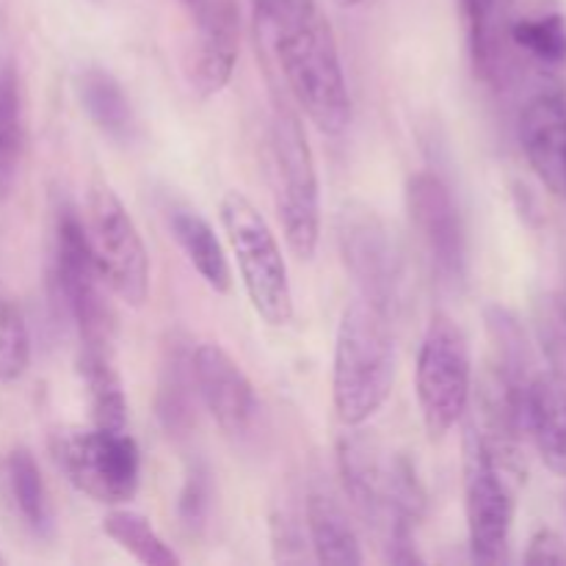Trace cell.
<instances>
[{
  "label": "cell",
  "mask_w": 566,
  "mask_h": 566,
  "mask_svg": "<svg viewBox=\"0 0 566 566\" xmlns=\"http://www.w3.org/2000/svg\"><path fill=\"white\" fill-rule=\"evenodd\" d=\"M396 385V337L390 315L365 298L343 310L335 340L332 401L343 426H365L390 398Z\"/></svg>",
  "instance_id": "cell-1"
},
{
  "label": "cell",
  "mask_w": 566,
  "mask_h": 566,
  "mask_svg": "<svg viewBox=\"0 0 566 566\" xmlns=\"http://www.w3.org/2000/svg\"><path fill=\"white\" fill-rule=\"evenodd\" d=\"M271 44L285 72L287 88L310 122L329 136L346 130L352 119V97L329 22L313 14L298 25L274 33Z\"/></svg>",
  "instance_id": "cell-2"
},
{
  "label": "cell",
  "mask_w": 566,
  "mask_h": 566,
  "mask_svg": "<svg viewBox=\"0 0 566 566\" xmlns=\"http://www.w3.org/2000/svg\"><path fill=\"white\" fill-rule=\"evenodd\" d=\"M219 216L254 313L282 329L293 321V287L274 230L241 191L224 193Z\"/></svg>",
  "instance_id": "cell-3"
},
{
  "label": "cell",
  "mask_w": 566,
  "mask_h": 566,
  "mask_svg": "<svg viewBox=\"0 0 566 566\" xmlns=\"http://www.w3.org/2000/svg\"><path fill=\"white\" fill-rule=\"evenodd\" d=\"M274 202L291 252L313 260L321 241V182L310 138L293 111L276 108L271 122Z\"/></svg>",
  "instance_id": "cell-4"
},
{
  "label": "cell",
  "mask_w": 566,
  "mask_h": 566,
  "mask_svg": "<svg viewBox=\"0 0 566 566\" xmlns=\"http://www.w3.org/2000/svg\"><path fill=\"white\" fill-rule=\"evenodd\" d=\"M337 243L346 271L357 282L359 298L385 315H398L407 304V260L396 232L374 208L346 202L337 216Z\"/></svg>",
  "instance_id": "cell-5"
},
{
  "label": "cell",
  "mask_w": 566,
  "mask_h": 566,
  "mask_svg": "<svg viewBox=\"0 0 566 566\" xmlns=\"http://www.w3.org/2000/svg\"><path fill=\"white\" fill-rule=\"evenodd\" d=\"M83 230L99 280L125 304L142 307L149 296V254L136 221L108 182L88 188Z\"/></svg>",
  "instance_id": "cell-6"
},
{
  "label": "cell",
  "mask_w": 566,
  "mask_h": 566,
  "mask_svg": "<svg viewBox=\"0 0 566 566\" xmlns=\"http://www.w3.org/2000/svg\"><path fill=\"white\" fill-rule=\"evenodd\" d=\"M99 274L94 269L86 243L83 219L72 205H61L53 221V287L55 298L72 326L81 335V346L111 348L114 315L99 291Z\"/></svg>",
  "instance_id": "cell-7"
},
{
  "label": "cell",
  "mask_w": 566,
  "mask_h": 566,
  "mask_svg": "<svg viewBox=\"0 0 566 566\" xmlns=\"http://www.w3.org/2000/svg\"><path fill=\"white\" fill-rule=\"evenodd\" d=\"M53 457L66 479L105 506L130 501L142 479V453L127 431L66 429L53 434Z\"/></svg>",
  "instance_id": "cell-8"
},
{
  "label": "cell",
  "mask_w": 566,
  "mask_h": 566,
  "mask_svg": "<svg viewBox=\"0 0 566 566\" xmlns=\"http://www.w3.org/2000/svg\"><path fill=\"white\" fill-rule=\"evenodd\" d=\"M418 403L431 440H442L464 418L473 390V363L462 329L437 315L418 354Z\"/></svg>",
  "instance_id": "cell-9"
},
{
  "label": "cell",
  "mask_w": 566,
  "mask_h": 566,
  "mask_svg": "<svg viewBox=\"0 0 566 566\" xmlns=\"http://www.w3.org/2000/svg\"><path fill=\"white\" fill-rule=\"evenodd\" d=\"M512 462L501 457L479 431L464 442V512L473 558L481 564H501L509 551L514 520V492L509 484Z\"/></svg>",
  "instance_id": "cell-10"
},
{
  "label": "cell",
  "mask_w": 566,
  "mask_h": 566,
  "mask_svg": "<svg viewBox=\"0 0 566 566\" xmlns=\"http://www.w3.org/2000/svg\"><path fill=\"white\" fill-rule=\"evenodd\" d=\"M412 230L442 285H462L468 274V238L451 188L434 171H418L407 182Z\"/></svg>",
  "instance_id": "cell-11"
},
{
  "label": "cell",
  "mask_w": 566,
  "mask_h": 566,
  "mask_svg": "<svg viewBox=\"0 0 566 566\" xmlns=\"http://www.w3.org/2000/svg\"><path fill=\"white\" fill-rule=\"evenodd\" d=\"M193 381L197 398L224 434L247 437L252 431L260 412L258 392L241 365L219 343L193 348Z\"/></svg>",
  "instance_id": "cell-12"
},
{
  "label": "cell",
  "mask_w": 566,
  "mask_h": 566,
  "mask_svg": "<svg viewBox=\"0 0 566 566\" xmlns=\"http://www.w3.org/2000/svg\"><path fill=\"white\" fill-rule=\"evenodd\" d=\"M520 144L542 186L566 197V94L542 92L520 114Z\"/></svg>",
  "instance_id": "cell-13"
},
{
  "label": "cell",
  "mask_w": 566,
  "mask_h": 566,
  "mask_svg": "<svg viewBox=\"0 0 566 566\" xmlns=\"http://www.w3.org/2000/svg\"><path fill=\"white\" fill-rule=\"evenodd\" d=\"M199 44L193 86L202 97L224 92L241 53V17L232 0H208L197 11Z\"/></svg>",
  "instance_id": "cell-14"
},
{
  "label": "cell",
  "mask_w": 566,
  "mask_h": 566,
  "mask_svg": "<svg viewBox=\"0 0 566 566\" xmlns=\"http://www.w3.org/2000/svg\"><path fill=\"white\" fill-rule=\"evenodd\" d=\"M387 462L390 459H385V451L365 434H346L337 446V464H340L346 495L376 528L385 520Z\"/></svg>",
  "instance_id": "cell-15"
},
{
  "label": "cell",
  "mask_w": 566,
  "mask_h": 566,
  "mask_svg": "<svg viewBox=\"0 0 566 566\" xmlns=\"http://www.w3.org/2000/svg\"><path fill=\"white\" fill-rule=\"evenodd\" d=\"M525 429L542 462L566 479V387L558 376H531L525 390Z\"/></svg>",
  "instance_id": "cell-16"
},
{
  "label": "cell",
  "mask_w": 566,
  "mask_h": 566,
  "mask_svg": "<svg viewBox=\"0 0 566 566\" xmlns=\"http://www.w3.org/2000/svg\"><path fill=\"white\" fill-rule=\"evenodd\" d=\"M166 224H169L171 235L180 243L182 254L188 258V263L193 265L199 276L213 287L216 293H227L232 287V271L230 260H227L224 247L216 238L213 227L191 210L188 205L177 202V199H169L164 205Z\"/></svg>",
  "instance_id": "cell-17"
},
{
  "label": "cell",
  "mask_w": 566,
  "mask_h": 566,
  "mask_svg": "<svg viewBox=\"0 0 566 566\" xmlns=\"http://www.w3.org/2000/svg\"><path fill=\"white\" fill-rule=\"evenodd\" d=\"M75 92L77 99H81V108L86 111L88 119L94 122V127L103 136L122 144V147L136 142V111H133V103L125 88H122V83L108 70H103V66H86L75 77Z\"/></svg>",
  "instance_id": "cell-18"
},
{
  "label": "cell",
  "mask_w": 566,
  "mask_h": 566,
  "mask_svg": "<svg viewBox=\"0 0 566 566\" xmlns=\"http://www.w3.org/2000/svg\"><path fill=\"white\" fill-rule=\"evenodd\" d=\"M171 337L160 363L158 381V418L169 434L180 437L193 423L197 381H193V348Z\"/></svg>",
  "instance_id": "cell-19"
},
{
  "label": "cell",
  "mask_w": 566,
  "mask_h": 566,
  "mask_svg": "<svg viewBox=\"0 0 566 566\" xmlns=\"http://www.w3.org/2000/svg\"><path fill=\"white\" fill-rule=\"evenodd\" d=\"M307 534L315 558L321 564H365V553L359 547L357 531L348 523L346 512L329 495H324V492H315L307 501Z\"/></svg>",
  "instance_id": "cell-20"
},
{
  "label": "cell",
  "mask_w": 566,
  "mask_h": 566,
  "mask_svg": "<svg viewBox=\"0 0 566 566\" xmlns=\"http://www.w3.org/2000/svg\"><path fill=\"white\" fill-rule=\"evenodd\" d=\"M77 368H81L83 385H86L94 426L111 431H125L127 398L119 374L114 368V359H111V348L81 346Z\"/></svg>",
  "instance_id": "cell-21"
},
{
  "label": "cell",
  "mask_w": 566,
  "mask_h": 566,
  "mask_svg": "<svg viewBox=\"0 0 566 566\" xmlns=\"http://www.w3.org/2000/svg\"><path fill=\"white\" fill-rule=\"evenodd\" d=\"M6 481H9L11 501L20 512L22 523L36 536H48L53 531V509H50L48 486L42 470L28 448H14L6 459Z\"/></svg>",
  "instance_id": "cell-22"
},
{
  "label": "cell",
  "mask_w": 566,
  "mask_h": 566,
  "mask_svg": "<svg viewBox=\"0 0 566 566\" xmlns=\"http://www.w3.org/2000/svg\"><path fill=\"white\" fill-rule=\"evenodd\" d=\"M22 144H25V127H22L20 81L11 66H0V202L14 191Z\"/></svg>",
  "instance_id": "cell-23"
},
{
  "label": "cell",
  "mask_w": 566,
  "mask_h": 566,
  "mask_svg": "<svg viewBox=\"0 0 566 566\" xmlns=\"http://www.w3.org/2000/svg\"><path fill=\"white\" fill-rule=\"evenodd\" d=\"M103 531L136 562L147 566H180V556L166 545L164 536L149 525L144 514L130 512V509H114L103 517Z\"/></svg>",
  "instance_id": "cell-24"
},
{
  "label": "cell",
  "mask_w": 566,
  "mask_h": 566,
  "mask_svg": "<svg viewBox=\"0 0 566 566\" xmlns=\"http://www.w3.org/2000/svg\"><path fill=\"white\" fill-rule=\"evenodd\" d=\"M31 363V337L22 310L0 296V381H17Z\"/></svg>",
  "instance_id": "cell-25"
},
{
  "label": "cell",
  "mask_w": 566,
  "mask_h": 566,
  "mask_svg": "<svg viewBox=\"0 0 566 566\" xmlns=\"http://www.w3.org/2000/svg\"><path fill=\"white\" fill-rule=\"evenodd\" d=\"M512 39L545 64L566 61V20L562 14L525 17L512 25Z\"/></svg>",
  "instance_id": "cell-26"
},
{
  "label": "cell",
  "mask_w": 566,
  "mask_h": 566,
  "mask_svg": "<svg viewBox=\"0 0 566 566\" xmlns=\"http://www.w3.org/2000/svg\"><path fill=\"white\" fill-rule=\"evenodd\" d=\"M536 332L553 376L566 385V293H547L536 304Z\"/></svg>",
  "instance_id": "cell-27"
},
{
  "label": "cell",
  "mask_w": 566,
  "mask_h": 566,
  "mask_svg": "<svg viewBox=\"0 0 566 566\" xmlns=\"http://www.w3.org/2000/svg\"><path fill=\"white\" fill-rule=\"evenodd\" d=\"M210 506H213V475H210L208 464L197 462L182 481L180 503H177L180 523L188 531H199L208 520Z\"/></svg>",
  "instance_id": "cell-28"
},
{
  "label": "cell",
  "mask_w": 566,
  "mask_h": 566,
  "mask_svg": "<svg viewBox=\"0 0 566 566\" xmlns=\"http://www.w3.org/2000/svg\"><path fill=\"white\" fill-rule=\"evenodd\" d=\"M254 11H258V22L263 25V31L274 36V33L318 14V6L315 0H254Z\"/></svg>",
  "instance_id": "cell-29"
},
{
  "label": "cell",
  "mask_w": 566,
  "mask_h": 566,
  "mask_svg": "<svg viewBox=\"0 0 566 566\" xmlns=\"http://www.w3.org/2000/svg\"><path fill=\"white\" fill-rule=\"evenodd\" d=\"M525 564H566V547L558 539V534L547 528L534 534L528 553H525Z\"/></svg>",
  "instance_id": "cell-30"
},
{
  "label": "cell",
  "mask_w": 566,
  "mask_h": 566,
  "mask_svg": "<svg viewBox=\"0 0 566 566\" xmlns=\"http://www.w3.org/2000/svg\"><path fill=\"white\" fill-rule=\"evenodd\" d=\"M182 3H186V6H188V9H191V11H193V14H197V11H199V9H202V6H205V3H208V0H182Z\"/></svg>",
  "instance_id": "cell-31"
},
{
  "label": "cell",
  "mask_w": 566,
  "mask_h": 566,
  "mask_svg": "<svg viewBox=\"0 0 566 566\" xmlns=\"http://www.w3.org/2000/svg\"><path fill=\"white\" fill-rule=\"evenodd\" d=\"M337 6H343V9H352V6H357L359 0H335Z\"/></svg>",
  "instance_id": "cell-32"
},
{
  "label": "cell",
  "mask_w": 566,
  "mask_h": 566,
  "mask_svg": "<svg viewBox=\"0 0 566 566\" xmlns=\"http://www.w3.org/2000/svg\"><path fill=\"white\" fill-rule=\"evenodd\" d=\"M6 564V556H3V553H0V566H3Z\"/></svg>",
  "instance_id": "cell-33"
}]
</instances>
